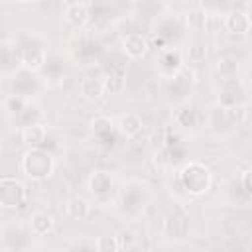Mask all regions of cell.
<instances>
[{"instance_id": "cell-1", "label": "cell", "mask_w": 252, "mask_h": 252, "mask_svg": "<svg viewBox=\"0 0 252 252\" xmlns=\"http://www.w3.org/2000/svg\"><path fill=\"white\" fill-rule=\"evenodd\" d=\"M213 181L211 169L201 161H187L179 171L181 187L191 195H203L209 191Z\"/></svg>"}, {"instance_id": "cell-2", "label": "cell", "mask_w": 252, "mask_h": 252, "mask_svg": "<svg viewBox=\"0 0 252 252\" xmlns=\"http://www.w3.org/2000/svg\"><path fill=\"white\" fill-rule=\"evenodd\" d=\"M55 169V159L49 152L41 148H30L22 156V171L35 181L47 179Z\"/></svg>"}, {"instance_id": "cell-3", "label": "cell", "mask_w": 252, "mask_h": 252, "mask_svg": "<svg viewBox=\"0 0 252 252\" xmlns=\"http://www.w3.org/2000/svg\"><path fill=\"white\" fill-rule=\"evenodd\" d=\"M26 199H28V189L20 179L10 175H4L0 179V205L4 209L22 207Z\"/></svg>"}, {"instance_id": "cell-4", "label": "cell", "mask_w": 252, "mask_h": 252, "mask_svg": "<svg viewBox=\"0 0 252 252\" xmlns=\"http://www.w3.org/2000/svg\"><path fill=\"white\" fill-rule=\"evenodd\" d=\"M224 28L230 33H234V35H244L252 28V18L244 10H238V8L236 10H230L226 14V18H224Z\"/></svg>"}, {"instance_id": "cell-5", "label": "cell", "mask_w": 252, "mask_h": 252, "mask_svg": "<svg viewBox=\"0 0 252 252\" xmlns=\"http://www.w3.org/2000/svg\"><path fill=\"white\" fill-rule=\"evenodd\" d=\"M148 39L140 33H128L124 39H122V51L126 53V57L130 59H140L146 55L148 51Z\"/></svg>"}, {"instance_id": "cell-6", "label": "cell", "mask_w": 252, "mask_h": 252, "mask_svg": "<svg viewBox=\"0 0 252 252\" xmlns=\"http://www.w3.org/2000/svg\"><path fill=\"white\" fill-rule=\"evenodd\" d=\"M45 138H47V130H45V126L39 124V122H30V124H26L24 130H22V140H24L30 148H41L43 142H45Z\"/></svg>"}, {"instance_id": "cell-7", "label": "cell", "mask_w": 252, "mask_h": 252, "mask_svg": "<svg viewBox=\"0 0 252 252\" xmlns=\"http://www.w3.org/2000/svg\"><path fill=\"white\" fill-rule=\"evenodd\" d=\"M183 67V57H181V51L179 49H165L161 51L159 55V69L167 75H177Z\"/></svg>"}, {"instance_id": "cell-8", "label": "cell", "mask_w": 252, "mask_h": 252, "mask_svg": "<svg viewBox=\"0 0 252 252\" xmlns=\"http://www.w3.org/2000/svg\"><path fill=\"white\" fill-rule=\"evenodd\" d=\"M142 128H144V122L136 112H126L118 118V130L126 138H136L142 132Z\"/></svg>"}, {"instance_id": "cell-9", "label": "cell", "mask_w": 252, "mask_h": 252, "mask_svg": "<svg viewBox=\"0 0 252 252\" xmlns=\"http://www.w3.org/2000/svg\"><path fill=\"white\" fill-rule=\"evenodd\" d=\"M79 93L87 100H98L104 93V81L96 79V77H85L79 83Z\"/></svg>"}, {"instance_id": "cell-10", "label": "cell", "mask_w": 252, "mask_h": 252, "mask_svg": "<svg viewBox=\"0 0 252 252\" xmlns=\"http://www.w3.org/2000/svg\"><path fill=\"white\" fill-rule=\"evenodd\" d=\"M30 228H32L33 236H47L53 232L55 222H53L51 215H47V213H33L30 219Z\"/></svg>"}, {"instance_id": "cell-11", "label": "cell", "mask_w": 252, "mask_h": 252, "mask_svg": "<svg viewBox=\"0 0 252 252\" xmlns=\"http://www.w3.org/2000/svg\"><path fill=\"white\" fill-rule=\"evenodd\" d=\"M65 20L73 28H83L89 22V8L85 4H79V2L77 4H71L65 10Z\"/></svg>"}, {"instance_id": "cell-12", "label": "cell", "mask_w": 252, "mask_h": 252, "mask_svg": "<svg viewBox=\"0 0 252 252\" xmlns=\"http://www.w3.org/2000/svg\"><path fill=\"white\" fill-rule=\"evenodd\" d=\"M65 211H67V215H69L71 219H75V220H85V219L89 217L91 205H89V201L83 199V197H71V199L67 201V205H65Z\"/></svg>"}, {"instance_id": "cell-13", "label": "cell", "mask_w": 252, "mask_h": 252, "mask_svg": "<svg viewBox=\"0 0 252 252\" xmlns=\"http://www.w3.org/2000/svg\"><path fill=\"white\" fill-rule=\"evenodd\" d=\"M20 57H22V65H24L26 69H32V71L41 69V67H43V63H45V53H43V49H41V47L24 49Z\"/></svg>"}, {"instance_id": "cell-14", "label": "cell", "mask_w": 252, "mask_h": 252, "mask_svg": "<svg viewBox=\"0 0 252 252\" xmlns=\"http://www.w3.org/2000/svg\"><path fill=\"white\" fill-rule=\"evenodd\" d=\"M110 187H112V177L106 171H94L89 177V189L94 195H104L110 191Z\"/></svg>"}, {"instance_id": "cell-15", "label": "cell", "mask_w": 252, "mask_h": 252, "mask_svg": "<svg viewBox=\"0 0 252 252\" xmlns=\"http://www.w3.org/2000/svg\"><path fill=\"white\" fill-rule=\"evenodd\" d=\"M217 71L220 73V77L232 79L236 75V71H238V61L234 57H230V55H224V57H220L217 61Z\"/></svg>"}, {"instance_id": "cell-16", "label": "cell", "mask_w": 252, "mask_h": 252, "mask_svg": "<svg viewBox=\"0 0 252 252\" xmlns=\"http://www.w3.org/2000/svg\"><path fill=\"white\" fill-rule=\"evenodd\" d=\"M102 81H104V91L110 93V94H118V93H122L124 87H126V79H124L122 73H110V75H106Z\"/></svg>"}, {"instance_id": "cell-17", "label": "cell", "mask_w": 252, "mask_h": 252, "mask_svg": "<svg viewBox=\"0 0 252 252\" xmlns=\"http://www.w3.org/2000/svg\"><path fill=\"white\" fill-rule=\"evenodd\" d=\"M94 248L100 250V252H114V250H120L122 244L118 242V236H114V234H104V236H98V238H96Z\"/></svg>"}, {"instance_id": "cell-18", "label": "cell", "mask_w": 252, "mask_h": 252, "mask_svg": "<svg viewBox=\"0 0 252 252\" xmlns=\"http://www.w3.org/2000/svg\"><path fill=\"white\" fill-rule=\"evenodd\" d=\"M91 130L96 136H106V134L112 132V120L108 116H94L91 120Z\"/></svg>"}, {"instance_id": "cell-19", "label": "cell", "mask_w": 252, "mask_h": 252, "mask_svg": "<svg viewBox=\"0 0 252 252\" xmlns=\"http://www.w3.org/2000/svg\"><path fill=\"white\" fill-rule=\"evenodd\" d=\"M26 102H24V98H22V94H16V96H10L8 100H6V108L12 112V114H20L22 112V106H24Z\"/></svg>"}, {"instance_id": "cell-20", "label": "cell", "mask_w": 252, "mask_h": 252, "mask_svg": "<svg viewBox=\"0 0 252 252\" xmlns=\"http://www.w3.org/2000/svg\"><path fill=\"white\" fill-rule=\"evenodd\" d=\"M240 181H242V187L246 189V193H250V195H252V167H250V169H246V171L242 173Z\"/></svg>"}, {"instance_id": "cell-21", "label": "cell", "mask_w": 252, "mask_h": 252, "mask_svg": "<svg viewBox=\"0 0 252 252\" xmlns=\"http://www.w3.org/2000/svg\"><path fill=\"white\" fill-rule=\"evenodd\" d=\"M20 2H37V0H20Z\"/></svg>"}]
</instances>
